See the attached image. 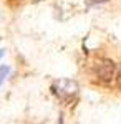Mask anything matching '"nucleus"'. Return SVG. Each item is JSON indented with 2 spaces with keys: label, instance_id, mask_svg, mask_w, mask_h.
Wrapping results in <instances>:
<instances>
[{
  "label": "nucleus",
  "instance_id": "obj_2",
  "mask_svg": "<svg viewBox=\"0 0 121 124\" xmlns=\"http://www.w3.org/2000/svg\"><path fill=\"white\" fill-rule=\"evenodd\" d=\"M52 93L61 99H71L78 94V85L71 79H60L52 85Z\"/></svg>",
  "mask_w": 121,
  "mask_h": 124
},
{
  "label": "nucleus",
  "instance_id": "obj_4",
  "mask_svg": "<svg viewBox=\"0 0 121 124\" xmlns=\"http://www.w3.org/2000/svg\"><path fill=\"white\" fill-rule=\"evenodd\" d=\"M103 2H106V0H91V5H96V3H103Z\"/></svg>",
  "mask_w": 121,
  "mask_h": 124
},
{
  "label": "nucleus",
  "instance_id": "obj_1",
  "mask_svg": "<svg viewBox=\"0 0 121 124\" xmlns=\"http://www.w3.org/2000/svg\"><path fill=\"white\" fill-rule=\"evenodd\" d=\"M95 75L98 78V81H101L103 85H110L116 75V66L111 60L103 58L100 61H96V65H95Z\"/></svg>",
  "mask_w": 121,
  "mask_h": 124
},
{
  "label": "nucleus",
  "instance_id": "obj_6",
  "mask_svg": "<svg viewBox=\"0 0 121 124\" xmlns=\"http://www.w3.org/2000/svg\"><path fill=\"white\" fill-rule=\"evenodd\" d=\"M3 55H5V50H0V58L3 56Z\"/></svg>",
  "mask_w": 121,
  "mask_h": 124
},
{
  "label": "nucleus",
  "instance_id": "obj_3",
  "mask_svg": "<svg viewBox=\"0 0 121 124\" xmlns=\"http://www.w3.org/2000/svg\"><path fill=\"white\" fill-rule=\"evenodd\" d=\"M10 75V66H7V65H2L0 66V86L3 85V81H5V78Z\"/></svg>",
  "mask_w": 121,
  "mask_h": 124
},
{
  "label": "nucleus",
  "instance_id": "obj_5",
  "mask_svg": "<svg viewBox=\"0 0 121 124\" xmlns=\"http://www.w3.org/2000/svg\"><path fill=\"white\" fill-rule=\"evenodd\" d=\"M116 79H118V85L121 86V70L118 71V78H116Z\"/></svg>",
  "mask_w": 121,
  "mask_h": 124
}]
</instances>
